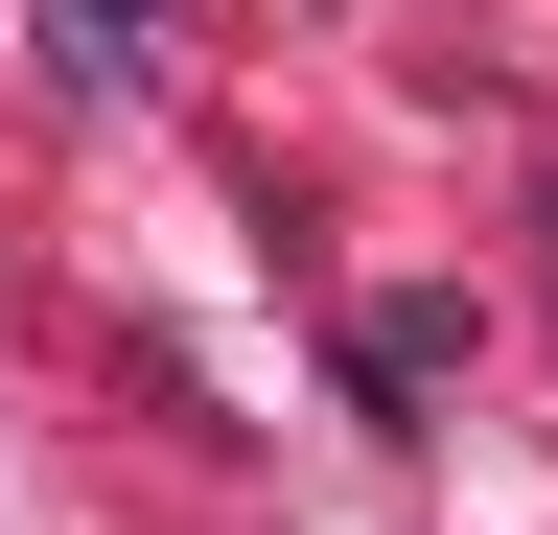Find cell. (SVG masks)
<instances>
[{"mask_svg":"<svg viewBox=\"0 0 558 535\" xmlns=\"http://www.w3.org/2000/svg\"><path fill=\"white\" fill-rule=\"evenodd\" d=\"M140 24H163V0H47V47H70V71H140Z\"/></svg>","mask_w":558,"mask_h":535,"instance_id":"1","label":"cell"}]
</instances>
